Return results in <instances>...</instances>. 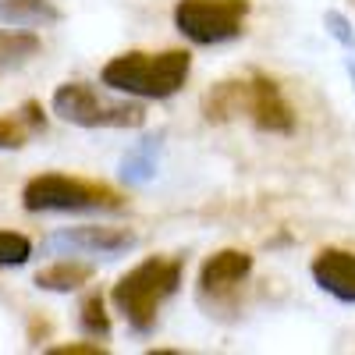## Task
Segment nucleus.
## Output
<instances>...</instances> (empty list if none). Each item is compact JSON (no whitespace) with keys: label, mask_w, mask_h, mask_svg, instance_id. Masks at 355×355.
<instances>
[{"label":"nucleus","mask_w":355,"mask_h":355,"mask_svg":"<svg viewBox=\"0 0 355 355\" xmlns=\"http://www.w3.org/2000/svg\"><path fill=\"white\" fill-rule=\"evenodd\" d=\"M33 256V242L21 231H0V266H25Z\"/></svg>","instance_id":"nucleus-15"},{"label":"nucleus","mask_w":355,"mask_h":355,"mask_svg":"<svg viewBox=\"0 0 355 355\" xmlns=\"http://www.w3.org/2000/svg\"><path fill=\"white\" fill-rule=\"evenodd\" d=\"M18 114L28 121V128H33V132H43L46 128V114H43V103L40 100H25Z\"/></svg>","instance_id":"nucleus-19"},{"label":"nucleus","mask_w":355,"mask_h":355,"mask_svg":"<svg viewBox=\"0 0 355 355\" xmlns=\"http://www.w3.org/2000/svg\"><path fill=\"white\" fill-rule=\"evenodd\" d=\"M0 21L18 28H36V25L61 21V8L53 0H0Z\"/></svg>","instance_id":"nucleus-11"},{"label":"nucleus","mask_w":355,"mask_h":355,"mask_svg":"<svg viewBox=\"0 0 355 355\" xmlns=\"http://www.w3.org/2000/svg\"><path fill=\"white\" fill-rule=\"evenodd\" d=\"M309 270H313V281L320 284V291L334 295L338 302L355 306V252L327 245L313 256Z\"/></svg>","instance_id":"nucleus-9"},{"label":"nucleus","mask_w":355,"mask_h":355,"mask_svg":"<svg viewBox=\"0 0 355 355\" xmlns=\"http://www.w3.org/2000/svg\"><path fill=\"white\" fill-rule=\"evenodd\" d=\"M78 327L89 338H110V313H107V299L100 291H89L82 306H78Z\"/></svg>","instance_id":"nucleus-14"},{"label":"nucleus","mask_w":355,"mask_h":355,"mask_svg":"<svg viewBox=\"0 0 355 355\" xmlns=\"http://www.w3.org/2000/svg\"><path fill=\"white\" fill-rule=\"evenodd\" d=\"M199 110L210 125H227L234 117H245L252 128H259L266 135L295 132V110L281 93V82L263 71H249V75L224 78V82L210 85L202 93Z\"/></svg>","instance_id":"nucleus-1"},{"label":"nucleus","mask_w":355,"mask_h":355,"mask_svg":"<svg viewBox=\"0 0 355 355\" xmlns=\"http://www.w3.org/2000/svg\"><path fill=\"white\" fill-rule=\"evenodd\" d=\"M323 25H327V33H331L345 50H355V28H352V21H348L341 11H327V15H323Z\"/></svg>","instance_id":"nucleus-17"},{"label":"nucleus","mask_w":355,"mask_h":355,"mask_svg":"<svg viewBox=\"0 0 355 355\" xmlns=\"http://www.w3.org/2000/svg\"><path fill=\"white\" fill-rule=\"evenodd\" d=\"M43 50V40L25 28H0V68H18Z\"/></svg>","instance_id":"nucleus-13"},{"label":"nucleus","mask_w":355,"mask_h":355,"mask_svg":"<svg viewBox=\"0 0 355 355\" xmlns=\"http://www.w3.org/2000/svg\"><path fill=\"white\" fill-rule=\"evenodd\" d=\"M28 135H36V132L28 128L21 114H0V150H21Z\"/></svg>","instance_id":"nucleus-16"},{"label":"nucleus","mask_w":355,"mask_h":355,"mask_svg":"<svg viewBox=\"0 0 355 355\" xmlns=\"http://www.w3.org/2000/svg\"><path fill=\"white\" fill-rule=\"evenodd\" d=\"M50 334V323H43V320H33V331H28V341L33 345H40V338H46Z\"/></svg>","instance_id":"nucleus-20"},{"label":"nucleus","mask_w":355,"mask_h":355,"mask_svg":"<svg viewBox=\"0 0 355 355\" xmlns=\"http://www.w3.org/2000/svg\"><path fill=\"white\" fill-rule=\"evenodd\" d=\"M53 114L78 128H142L146 107L132 100H110L89 82H64L53 89Z\"/></svg>","instance_id":"nucleus-5"},{"label":"nucleus","mask_w":355,"mask_h":355,"mask_svg":"<svg viewBox=\"0 0 355 355\" xmlns=\"http://www.w3.org/2000/svg\"><path fill=\"white\" fill-rule=\"evenodd\" d=\"M252 274V256L242 249H220L199 266V299H227Z\"/></svg>","instance_id":"nucleus-8"},{"label":"nucleus","mask_w":355,"mask_h":355,"mask_svg":"<svg viewBox=\"0 0 355 355\" xmlns=\"http://www.w3.org/2000/svg\"><path fill=\"white\" fill-rule=\"evenodd\" d=\"M192 75V53L189 50H128L117 53L103 64L100 78L107 89L139 100H171L174 93H182L185 82Z\"/></svg>","instance_id":"nucleus-3"},{"label":"nucleus","mask_w":355,"mask_h":355,"mask_svg":"<svg viewBox=\"0 0 355 355\" xmlns=\"http://www.w3.org/2000/svg\"><path fill=\"white\" fill-rule=\"evenodd\" d=\"M89 281H93V266L82 259H57L36 274V288L57 291V295H71V291L85 288Z\"/></svg>","instance_id":"nucleus-10"},{"label":"nucleus","mask_w":355,"mask_h":355,"mask_svg":"<svg viewBox=\"0 0 355 355\" xmlns=\"http://www.w3.org/2000/svg\"><path fill=\"white\" fill-rule=\"evenodd\" d=\"M249 8V0H178L174 25L196 46H217L245 33Z\"/></svg>","instance_id":"nucleus-6"},{"label":"nucleus","mask_w":355,"mask_h":355,"mask_svg":"<svg viewBox=\"0 0 355 355\" xmlns=\"http://www.w3.org/2000/svg\"><path fill=\"white\" fill-rule=\"evenodd\" d=\"M157 157H160V135L142 139L135 150H128L125 160H121V182H128V185L153 182L157 178Z\"/></svg>","instance_id":"nucleus-12"},{"label":"nucleus","mask_w":355,"mask_h":355,"mask_svg":"<svg viewBox=\"0 0 355 355\" xmlns=\"http://www.w3.org/2000/svg\"><path fill=\"white\" fill-rule=\"evenodd\" d=\"M182 277H185L182 256H146L128 274L117 277V284L110 288V302L135 334H150L160 320L164 302L182 288Z\"/></svg>","instance_id":"nucleus-2"},{"label":"nucleus","mask_w":355,"mask_h":355,"mask_svg":"<svg viewBox=\"0 0 355 355\" xmlns=\"http://www.w3.org/2000/svg\"><path fill=\"white\" fill-rule=\"evenodd\" d=\"M135 231L128 227H110V224H82V227H64L53 239H46V249L57 252H93V256H117L135 245Z\"/></svg>","instance_id":"nucleus-7"},{"label":"nucleus","mask_w":355,"mask_h":355,"mask_svg":"<svg viewBox=\"0 0 355 355\" xmlns=\"http://www.w3.org/2000/svg\"><path fill=\"white\" fill-rule=\"evenodd\" d=\"M345 71H348V78H352V85H355V57H345Z\"/></svg>","instance_id":"nucleus-21"},{"label":"nucleus","mask_w":355,"mask_h":355,"mask_svg":"<svg viewBox=\"0 0 355 355\" xmlns=\"http://www.w3.org/2000/svg\"><path fill=\"white\" fill-rule=\"evenodd\" d=\"M21 206L28 214H117L125 210V196L107 182L46 171L25 182Z\"/></svg>","instance_id":"nucleus-4"},{"label":"nucleus","mask_w":355,"mask_h":355,"mask_svg":"<svg viewBox=\"0 0 355 355\" xmlns=\"http://www.w3.org/2000/svg\"><path fill=\"white\" fill-rule=\"evenodd\" d=\"M46 355H107V345H100V341H71V345L46 348Z\"/></svg>","instance_id":"nucleus-18"}]
</instances>
